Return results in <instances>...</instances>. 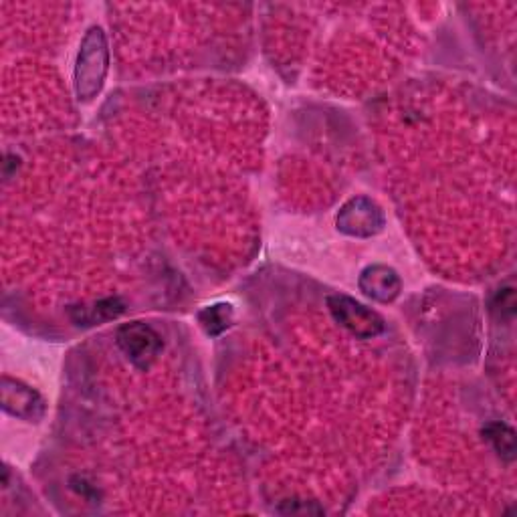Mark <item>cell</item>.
<instances>
[{
    "label": "cell",
    "instance_id": "277c9868",
    "mask_svg": "<svg viewBox=\"0 0 517 517\" xmlns=\"http://www.w3.org/2000/svg\"><path fill=\"white\" fill-rule=\"evenodd\" d=\"M118 346L138 368H148L162 350V338L146 324L134 322L118 330Z\"/></svg>",
    "mask_w": 517,
    "mask_h": 517
},
{
    "label": "cell",
    "instance_id": "52a82bcc",
    "mask_svg": "<svg viewBox=\"0 0 517 517\" xmlns=\"http://www.w3.org/2000/svg\"><path fill=\"white\" fill-rule=\"evenodd\" d=\"M198 322L206 334L219 336L233 322V307L229 303H215L211 307H204L198 314Z\"/></svg>",
    "mask_w": 517,
    "mask_h": 517
},
{
    "label": "cell",
    "instance_id": "6da1fadb",
    "mask_svg": "<svg viewBox=\"0 0 517 517\" xmlns=\"http://www.w3.org/2000/svg\"><path fill=\"white\" fill-rule=\"evenodd\" d=\"M110 65L108 41L99 27H91L81 43L75 67V89L81 99H91L99 93Z\"/></svg>",
    "mask_w": 517,
    "mask_h": 517
},
{
    "label": "cell",
    "instance_id": "7a4b0ae2",
    "mask_svg": "<svg viewBox=\"0 0 517 517\" xmlns=\"http://www.w3.org/2000/svg\"><path fill=\"white\" fill-rule=\"evenodd\" d=\"M328 307L334 320L342 324L356 338L370 340L384 332V320L374 312V309L358 303L348 295H330Z\"/></svg>",
    "mask_w": 517,
    "mask_h": 517
},
{
    "label": "cell",
    "instance_id": "9c48e42d",
    "mask_svg": "<svg viewBox=\"0 0 517 517\" xmlns=\"http://www.w3.org/2000/svg\"><path fill=\"white\" fill-rule=\"evenodd\" d=\"M483 435L493 445V449L503 457L505 461L515 459V433L505 423H491L483 429Z\"/></svg>",
    "mask_w": 517,
    "mask_h": 517
},
{
    "label": "cell",
    "instance_id": "5b68a950",
    "mask_svg": "<svg viewBox=\"0 0 517 517\" xmlns=\"http://www.w3.org/2000/svg\"><path fill=\"white\" fill-rule=\"evenodd\" d=\"M3 406L11 415L27 421H39L45 412V402L35 390L9 378L3 380Z\"/></svg>",
    "mask_w": 517,
    "mask_h": 517
},
{
    "label": "cell",
    "instance_id": "8992f818",
    "mask_svg": "<svg viewBox=\"0 0 517 517\" xmlns=\"http://www.w3.org/2000/svg\"><path fill=\"white\" fill-rule=\"evenodd\" d=\"M360 289L364 291V295H368L374 301L380 303H388L394 301L400 293V277L396 275L394 269L386 267V265H370L362 271L360 281H358Z\"/></svg>",
    "mask_w": 517,
    "mask_h": 517
},
{
    "label": "cell",
    "instance_id": "ba28073f",
    "mask_svg": "<svg viewBox=\"0 0 517 517\" xmlns=\"http://www.w3.org/2000/svg\"><path fill=\"white\" fill-rule=\"evenodd\" d=\"M124 312V303L118 297H110V299H103L91 307H83L81 309V318L79 322L83 326H93V324H103V322H110L116 320L118 316H122Z\"/></svg>",
    "mask_w": 517,
    "mask_h": 517
},
{
    "label": "cell",
    "instance_id": "3957f363",
    "mask_svg": "<svg viewBox=\"0 0 517 517\" xmlns=\"http://www.w3.org/2000/svg\"><path fill=\"white\" fill-rule=\"evenodd\" d=\"M338 229L350 237H372L382 231L384 215L368 198L348 200L336 219Z\"/></svg>",
    "mask_w": 517,
    "mask_h": 517
}]
</instances>
